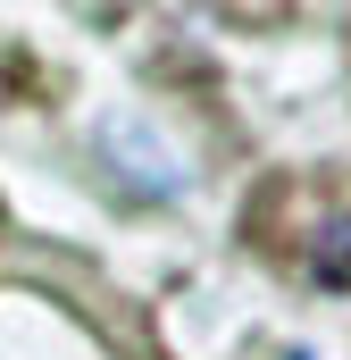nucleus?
<instances>
[{
  "label": "nucleus",
  "mask_w": 351,
  "mask_h": 360,
  "mask_svg": "<svg viewBox=\"0 0 351 360\" xmlns=\"http://www.w3.org/2000/svg\"><path fill=\"white\" fill-rule=\"evenodd\" d=\"M310 276H318L326 293H351V218H326V226L310 235Z\"/></svg>",
  "instance_id": "1"
}]
</instances>
